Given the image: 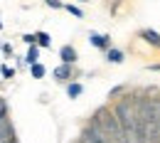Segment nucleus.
<instances>
[{
  "label": "nucleus",
  "instance_id": "f257e3e1",
  "mask_svg": "<svg viewBox=\"0 0 160 143\" xmlns=\"http://www.w3.org/2000/svg\"><path fill=\"white\" fill-rule=\"evenodd\" d=\"M138 37L143 42H148L150 47H155V49H160V35L155 32V30H150V27H145V30H140L138 32Z\"/></svg>",
  "mask_w": 160,
  "mask_h": 143
},
{
  "label": "nucleus",
  "instance_id": "f03ea898",
  "mask_svg": "<svg viewBox=\"0 0 160 143\" xmlns=\"http://www.w3.org/2000/svg\"><path fill=\"white\" fill-rule=\"evenodd\" d=\"M59 59H62V64H74V62L79 59V54H77V49L72 44H64L59 49Z\"/></svg>",
  "mask_w": 160,
  "mask_h": 143
},
{
  "label": "nucleus",
  "instance_id": "7ed1b4c3",
  "mask_svg": "<svg viewBox=\"0 0 160 143\" xmlns=\"http://www.w3.org/2000/svg\"><path fill=\"white\" fill-rule=\"evenodd\" d=\"M89 42H91L96 49H108V47H111V37H108V35H99V32H91V35H89Z\"/></svg>",
  "mask_w": 160,
  "mask_h": 143
},
{
  "label": "nucleus",
  "instance_id": "20e7f679",
  "mask_svg": "<svg viewBox=\"0 0 160 143\" xmlns=\"http://www.w3.org/2000/svg\"><path fill=\"white\" fill-rule=\"evenodd\" d=\"M0 143H18L15 141V128L10 121H5L0 126Z\"/></svg>",
  "mask_w": 160,
  "mask_h": 143
},
{
  "label": "nucleus",
  "instance_id": "39448f33",
  "mask_svg": "<svg viewBox=\"0 0 160 143\" xmlns=\"http://www.w3.org/2000/svg\"><path fill=\"white\" fill-rule=\"evenodd\" d=\"M52 77H54L57 82H69V79H72V64H59V67L52 72Z\"/></svg>",
  "mask_w": 160,
  "mask_h": 143
},
{
  "label": "nucleus",
  "instance_id": "423d86ee",
  "mask_svg": "<svg viewBox=\"0 0 160 143\" xmlns=\"http://www.w3.org/2000/svg\"><path fill=\"white\" fill-rule=\"evenodd\" d=\"M106 59L111 62V64H123V59H126V54H123V49H118V47H108L106 49Z\"/></svg>",
  "mask_w": 160,
  "mask_h": 143
},
{
  "label": "nucleus",
  "instance_id": "0eeeda50",
  "mask_svg": "<svg viewBox=\"0 0 160 143\" xmlns=\"http://www.w3.org/2000/svg\"><path fill=\"white\" fill-rule=\"evenodd\" d=\"M81 94H84V86L79 82H67V96L69 99H79Z\"/></svg>",
  "mask_w": 160,
  "mask_h": 143
},
{
  "label": "nucleus",
  "instance_id": "6e6552de",
  "mask_svg": "<svg viewBox=\"0 0 160 143\" xmlns=\"http://www.w3.org/2000/svg\"><path fill=\"white\" fill-rule=\"evenodd\" d=\"M81 143H108L103 136H99V133H94V131H84V136H81Z\"/></svg>",
  "mask_w": 160,
  "mask_h": 143
},
{
  "label": "nucleus",
  "instance_id": "1a4fd4ad",
  "mask_svg": "<svg viewBox=\"0 0 160 143\" xmlns=\"http://www.w3.org/2000/svg\"><path fill=\"white\" fill-rule=\"evenodd\" d=\"M25 62H27V64L40 62V47H37V44H30V49H27V54H25Z\"/></svg>",
  "mask_w": 160,
  "mask_h": 143
},
{
  "label": "nucleus",
  "instance_id": "9d476101",
  "mask_svg": "<svg viewBox=\"0 0 160 143\" xmlns=\"http://www.w3.org/2000/svg\"><path fill=\"white\" fill-rule=\"evenodd\" d=\"M35 40H37V47H52V37H49L44 30L35 32Z\"/></svg>",
  "mask_w": 160,
  "mask_h": 143
},
{
  "label": "nucleus",
  "instance_id": "9b49d317",
  "mask_svg": "<svg viewBox=\"0 0 160 143\" xmlns=\"http://www.w3.org/2000/svg\"><path fill=\"white\" fill-rule=\"evenodd\" d=\"M30 72H32V77H35V79H42V77L47 74V67L40 64V62H35V64H30Z\"/></svg>",
  "mask_w": 160,
  "mask_h": 143
},
{
  "label": "nucleus",
  "instance_id": "f8f14e48",
  "mask_svg": "<svg viewBox=\"0 0 160 143\" xmlns=\"http://www.w3.org/2000/svg\"><path fill=\"white\" fill-rule=\"evenodd\" d=\"M62 8H64V10H67V13H69V15H74V18H84V10H81L79 5H72V3H67V5H62Z\"/></svg>",
  "mask_w": 160,
  "mask_h": 143
},
{
  "label": "nucleus",
  "instance_id": "ddd939ff",
  "mask_svg": "<svg viewBox=\"0 0 160 143\" xmlns=\"http://www.w3.org/2000/svg\"><path fill=\"white\" fill-rule=\"evenodd\" d=\"M0 74H2V79H15V69H12V67H5V64H2V67H0Z\"/></svg>",
  "mask_w": 160,
  "mask_h": 143
},
{
  "label": "nucleus",
  "instance_id": "4468645a",
  "mask_svg": "<svg viewBox=\"0 0 160 143\" xmlns=\"http://www.w3.org/2000/svg\"><path fill=\"white\" fill-rule=\"evenodd\" d=\"M8 121V104H5V99H0V126Z\"/></svg>",
  "mask_w": 160,
  "mask_h": 143
},
{
  "label": "nucleus",
  "instance_id": "2eb2a0df",
  "mask_svg": "<svg viewBox=\"0 0 160 143\" xmlns=\"http://www.w3.org/2000/svg\"><path fill=\"white\" fill-rule=\"evenodd\" d=\"M22 42L30 47V44H37V40H35V32H27V35H22Z\"/></svg>",
  "mask_w": 160,
  "mask_h": 143
},
{
  "label": "nucleus",
  "instance_id": "dca6fc26",
  "mask_svg": "<svg viewBox=\"0 0 160 143\" xmlns=\"http://www.w3.org/2000/svg\"><path fill=\"white\" fill-rule=\"evenodd\" d=\"M44 5H47V8H57V10H59L64 3H62V0H44Z\"/></svg>",
  "mask_w": 160,
  "mask_h": 143
},
{
  "label": "nucleus",
  "instance_id": "f3484780",
  "mask_svg": "<svg viewBox=\"0 0 160 143\" xmlns=\"http://www.w3.org/2000/svg\"><path fill=\"white\" fill-rule=\"evenodd\" d=\"M2 52L5 54H12V44H2Z\"/></svg>",
  "mask_w": 160,
  "mask_h": 143
},
{
  "label": "nucleus",
  "instance_id": "a211bd4d",
  "mask_svg": "<svg viewBox=\"0 0 160 143\" xmlns=\"http://www.w3.org/2000/svg\"><path fill=\"white\" fill-rule=\"evenodd\" d=\"M148 69H153V72H160V64H150Z\"/></svg>",
  "mask_w": 160,
  "mask_h": 143
},
{
  "label": "nucleus",
  "instance_id": "6ab92c4d",
  "mask_svg": "<svg viewBox=\"0 0 160 143\" xmlns=\"http://www.w3.org/2000/svg\"><path fill=\"white\" fill-rule=\"evenodd\" d=\"M79 3H91V0H79Z\"/></svg>",
  "mask_w": 160,
  "mask_h": 143
},
{
  "label": "nucleus",
  "instance_id": "aec40b11",
  "mask_svg": "<svg viewBox=\"0 0 160 143\" xmlns=\"http://www.w3.org/2000/svg\"><path fill=\"white\" fill-rule=\"evenodd\" d=\"M0 30H2V20H0Z\"/></svg>",
  "mask_w": 160,
  "mask_h": 143
}]
</instances>
